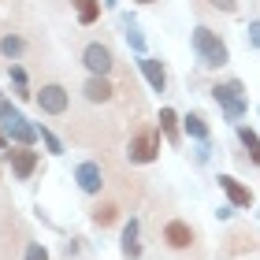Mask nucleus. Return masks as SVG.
<instances>
[{"label": "nucleus", "mask_w": 260, "mask_h": 260, "mask_svg": "<svg viewBox=\"0 0 260 260\" xmlns=\"http://www.w3.org/2000/svg\"><path fill=\"white\" fill-rule=\"evenodd\" d=\"M190 45H193V52H197V60L201 67H227L231 63V52H227V45H223V38L216 30H208V26H197L190 34Z\"/></svg>", "instance_id": "nucleus-1"}, {"label": "nucleus", "mask_w": 260, "mask_h": 260, "mask_svg": "<svg viewBox=\"0 0 260 260\" xmlns=\"http://www.w3.org/2000/svg\"><path fill=\"white\" fill-rule=\"evenodd\" d=\"M0 130H4L8 141H15V145H26V149L38 141V126H34L26 115H22L11 101H4V97H0Z\"/></svg>", "instance_id": "nucleus-2"}, {"label": "nucleus", "mask_w": 260, "mask_h": 260, "mask_svg": "<svg viewBox=\"0 0 260 260\" xmlns=\"http://www.w3.org/2000/svg\"><path fill=\"white\" fill-rule=\"evenodd\" d=\"M212 97H216L219 104V112L227 115V123H238L245 108H249V101H245V86L238 78H231V82H219V86H212Z\"/></svg>", "instance_id": "nucleus-3"}, {"label": "nucleus", "mask_w": 260, "mask_h": 260, "mask_svg": "<svg viewBox=\"0 0 260 260\" xmlns=\"http://www.w3.org/2000/svg\"><path fill=\"white\" fill-rule=\"evenodd\" d=\"M126 156H130V164H152V160H156L160 156V126L141 123L134 134H130Z\"/></svg>", "instance_id": "nucleus-4"}, {"label": "nucleus", "mask_w": 260, "mask_h": 260, "mask_svg": "<svg viewBox=\"0 0 260 260\" xmlns=\"http://www.w3.org/2000/svg\"><path fill=\"white\" fill-rule=\"evenodd\" d=\"M82 67H86L89 75H97V78H108L115 71V56L104 41H89L86 49H82Z\"/></svg>", "instance_id": "nucleus-5"}, {"label": "nucleus", "mask_w": 260, "mask_h": 260, "mask_svg": "<svg viewBox=\"0 0 260 260\" xmlns=\"http://www.w3.org/2000/svg\"><path fill=\"white\" fill-rule=\"evenodd\" d=\"M164 245H168V249H175V253H186V249H193L197 245V231L190 227V223L186 219H168L164 223Z\"/></svg>", "instance_id": "nucleus-6"}, {"label": "nucleus", "mask_w": 260, "mask_h": 260, "mask_svg": "<svg viewBox=\"0 0 260 260\" xmlns=\"http://www.w3.org/2000/svg\"><path fill=\"white\" fill-rule=\"evenodd\" d=\"M75 182H78V190L82 193H89V197H101L104 193V168H101V160H82L78 168H75Z\"/></svg>", "instance_id": "nucleus-7"}, {"label": "nucleus", "mask_w": 260, "mask_h": 260, "mask_svg": "<svg viewBox=\"0 0 260 260\" xmlns=\"http://www.w3.org/2000/svg\"><path fill=\"white\" fill-rule=\"evenodd\" d=\"M34 101H38V108L45 112V115H67V108H71V93L63 89V86H41L38 93H34Z\"/></svg>", "instance_id": "nucleus-8"}, {"label": "nucleus", "mask_w": 260, "mask_h": 260, "mask_svg": "<svg viewBox=\"0 0 260 260\" xmlns=\"http://www.w3.org/2000/svg\"><path fill=\"white\" fill-rule=\"evenodd\" d=\"M4 156H8V164H11V171H15V179H22V182L38 171V152L26 149V145H11Z\"/></svg>", "instance_id": "nucleus-9"}, {"label": "nucleus", "mask_w": 260, "mask_h": 260, "mask_svg": "<svg viewBox=\"0 0 260 260\" xmlns=\"http://www.w3.org/2000/svg\"><path fill=\"white\" fill-rule=\"evenodd\" d=\"M219 190L223 193H227V201H231V208H253V190H249V186H242L238 179H234V175H219Z\"/></svg>", "instance_id": "nucleus-10"}, {"label": "nucleus", "mask_w": 260, "mask_h": 260, "mask_svg": "<svg viewBox=\"0 0 260 260\" xmlns=\"http://www.w3.org/2000/svg\"><path fill=\"white\" fill-rule=\"evenodd\" d=\"M82 97H86L89 104H108V101L115 97L112 78H97V75H89V78H86V86H82Z\"/></svg>", "instance_id": "nucleus-11"}, {"label": "nucleus", "mask_w": 260, "mask_h": 260, "mask_svg": "<svg viewBox=\"0 0 260 260\" xmlns=\"http://www.w3.org/2000/svg\"><path fill=\"white\" fill-rule=\"evenodd\" d=\"M138 71L145 75V82L152 86V93H164V89H168V71H164L160 60H152V56H141V60H138Z\"/></svg>", "instance_id": "nucleus-12"}, {"label": "nucleus", "mask_w": 260, "mask_h": 260, "mask_svg": "<svg viewBox=\"0 0 260 260\" xmlns=\"http://www.w3.org/2000/svg\"><path fill=\"white\" fill-rule=\"evenodd\" d=\"M156 123H160V134L168 138L171 145H179V141H182V134H179V123L182 119H179V112H175V108H160V119Z\"/></svg>", "instance_id": "nucleus-13"}, {"label": "nucleus", "mask_w": 260, "mask_h": 260, "mask_svg": "<svg viewBox=\"0 0 260 260\" xmlns=\"http://www.w3.org/2000/svg\"><path fill=\"white\" fill-rule=\"evenodd\" d=\"M71 4H75V15H78V22L82 26H93V22L101 19V0H71Z\"/></svg>", "instance_id": "nucleus-14"}, {"label": "nucleus", "mask_w": 260, "mask_h": 260, "mask_svg": "<svg viewBox=\"0 0 260 260\" xmlns=\"http://www.w3.org/2000/svg\"><path fill=\"white\" fill-rule=\"evenodd\" d=\"M141 256V242H138V219H130L123 227V260H138Z\"/></svg>", "instance_id": "nucleus-15"}, {"label": "nucleus", "mask_w": 260, "mask_h": 260, "mask_svg": "<svg viewBox=\"0 0 260 260\" xmlns=\"http://www.w3.org/2000/svg\"><path fill=\"white\" fill-rule=\"evenodd\" d=\"M234 130H238V141H242V149L249 152V160H253V164H260V134H256V130H249L245 123H238Z\"/></svg>", "instance_id": "nucleus-16"}, {"label": "nucleus", "mask_w": 260, "mask_h": 260, "mask_svg": "<svg viewBox=\"0 0 260 260\" xmlns=\"http://www.w3.org/2000/svg\"><path fill=\"white\" fill-rule=\"evenodd\" d=\"M182 126L190 130V138H197V145H208V123H205V115H201V112H190L182 119Z\"/></svg>", "instance_id": "nucleus-17"}, {"label": "nucleus", "mask_w": 260, "mask_h": 260, "mask_svg": "<svg viewBox=\"0 0 260 260\" xmlns=\"http://www.w3.org/2000/svg\"><path fill=\"white\" fill-rule=\"evenodd\" d=\"M115 219H119V205H112V201H104V205L93 208V223H97V227H112Z\"/></svg>", "instance_id": "nucleus-18"}, {"label": "nucleus", "mask_w": 260, "mask_h": 260, "mask_svg": "<svg viewBox=\"0 0 260 260\" xmlns=\"http://www.w3.org/2000/svg\"><path fill=\"white\" fill-rule=\"evenodd\" d=\"M22 49H26V45H22V38H19V34H4V38H0V52H4L8 60L22 56Z\"/></svg>", "instance_id": "nucleus-19"}, {"label": "nucleus", "mask_w": 260, "mask_h": 260, "mask_svg": "<svg viewBox=\"0 0 260 260\" xmlns=\"http://www.w3.org/2000/svg\"><path fill=\"white\" fill-rule=\"evenodd\" d=\"M38 138L45 141V149H49V152H52V156H60V152H63V141H60V138H56V134H52V130H49V126H38Z\"/></svg>", "instance_id": "nucleus-20"}, {"label": "nucleus", "mask_w": 260, "mask_h": 260, "mask_svg": "<svg viewBox=\"0 0 260 260\" xmlns=\"http://www.w3.org/2000/svg\"><path fill=\"white\" fill-rule=\"evenodd\" d=\"M126 41H130V49H134V52H145V38H141V30L130 19H126Z\"/></svg>", "instance_id": "nucleus-21"}, {"label": "nucleus", "mask_w": 260, "mask_h": 260, "mask_svg": "<svg viewBox=\"0 0 260 260\" xmlns=\"http://www.w3.org/2000/svg\"><path fill=\"white\" fill-rule=\"evenodd\" d=\"M8 75H11V82H15V89H26V71H22L19 63H8Z\"/></svg>", "instance_id": "nucleus-22"}, {"label": "nucleus", "mask_w": 260, "mask_h": 260, "mask_svg": "<svg viewBox=\"0 0 260 260\" xmlns=\"http://www.w3.org/2000/svg\"><path fill=\"white\" fill-rule=\"evenodd\" d=\"M26 260H49V249H45L41 242H30L26 245Z\"/></svg>", "instance_id": "nucleus-23"}, {"label": "nucleus", "mask_w": 260, "mask_h": 260, "mask_svg": "<svg viewBox=\"0 0 260 260\" xmlns=\"http://www.w3.org/2000/svg\"><path fill=\"white\" fill-rule=\"evenodd\" d=\"M249 45H253V49H260V19L249 22Z\"/></svg>", "instance_id": "nucleus-24"}, {"label": "nucleus", "mask_w": 260, "mask_h": 260, "mask_svg": "<svg viewBox=\"0 0 260 260\" xmlns=\"http://www.w3.org/2000/svg\"><path fill=\"white\" fill-rule=\"evenodd\" d=\"M216 8L227 11V15H234V11H238V0H216Z\"/></svg>", "instance_id": "nucleus-25"}, {"label": "nucleus", "mask_w": 260, "mask_h": 260, "mask_svg": "<svg viewBox=\"0 0 260 260\" xmlns=\"http://www.w3.org/2000/svg\"><path fill=\"white\" fill-rule=\"evenodd\" d=\"M8 149H11V141L4 138V130H0V152H8Z\"/></svg>", "instance_id": "nucleus-26"}, {"label": "nucleus", "mask_w": 260, "mask_h": 260, "mask_svg": "<svg viewBox=\"0 0 260 260\" xmlns=\"http://www.w3.org/2000/svg\"><path fill=\"white\" fill-rule=\"evenodd\" d=\"M134 4H156V0H134Z\"/></svg>", "instance_id": "nucleus-27"}]
</instances>
